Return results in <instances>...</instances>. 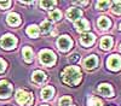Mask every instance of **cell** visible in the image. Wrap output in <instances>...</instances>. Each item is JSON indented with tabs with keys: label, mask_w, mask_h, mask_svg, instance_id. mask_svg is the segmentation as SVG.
<instances>
[{
	"label": "cell",
	"mask_w": 121,
	"mask_h": 106,
	"mask_svg": "<svg viewBox=\"0 0 121 106\" xmlns=\"http://www.w3.org/2000/svg\"><path fill=\"white\" fill-rule=\"evenodd\" d=\"M120 29H121V24H120Z\"/></svg>",
	"instance_id": "obj_32"
},
{
	"label": "cell",
	"mask_w": 121,
	"mask_h": 106,
	"mask_svg": "<svg viewBox=\"0 0 121 106\" xmlns=\"http://www.w3.org/2000/svg\"><path fill=\"white\" fill-rule=\"evenodd\" d=\"M109 6H110V1H98L97 3L98 10H107Z\"/></svg>",
	"instance_id": "obj_25"
},
{
	"label": "cell",
	"mask_w": 121,
	"mask_h": 106,
	"mask_svg": "<svg viewBox=\"0 0 121 106\" xmlns=\"http://www.w3.org/2000/svg\"><path fill=\"white\" fill-rule=\"evenodd\" d=\"M95 40H96V36L93 34H90V33L84 34L81 36V43L84 46H91V45H93Z\"/></svg>",
	"instance_id": "obj_12"
},
{
	"label": "cell",
	"mask_w": 121,
	"mask_h": 106,
	"mask_svg": "<svg viewBox=\"0 0 121 106\" xmlns=\"http://www.w3.org/2000/svg\"><path fill=\"white\" fill-rule=\"evenodd\" d=\"M12 93V86L7 81H0V98H9Z\"/></svg>",
	"instance_id": "obj_7"
},
{
	"label": "cell",
	"mask_w": 121,
	"mask_h": 106,
	"mask_svg": "<svg viewBox=\"0 0 121 106\" xmlns=\"http://www.w3.org/2000/svg\"><path fill=\"white\" fill-rule=\"evenodd\" d=\"M17 43V40L16 37L13 35H10V34H6L1 37V40H0V45H1L3 48H5V50H12V48H15Z\"/></svg>",
	"instance_id": "obj_4"
},
{
	"label": "cell",
	"mask_w": 121,
	"mask_h": 106,
	"mask_svg": "<svg viewBox=\"0 0 121 106\" xmlns=\"http://www.w3.org/2000/svg\"><path fill=\"white\" fill-rule=\"evenodd\" d=\"M7 23L10 24V25H13V27H16V25H18L19 23H21V18H19V16L17 15V13H10L9 16H7Z\"/></svg>",
	"instance_id": "obj_14"
},
{
	"label": "cell",
	"mask_w": 121,
	"mask_h": 106,
	"mask_svg": "<svg viewBox=\"0 0 121 106\" xmlns=\"http://www.w3.org/2000/svg\"><path fill=\"white\" fill-rule=\"evenodd\" d=\"M75 29L76 31H80V33H84L86 30L90 29V23L86 21V19H78L75 22Z\"/></svg>",
	"instance_id": "obj_9"
},
{
	"label": "cell",
	"mask_w": 121,
	"mask_h": 106,
	"mask_svg": "<svg viewBox=\"0 0 121 106\" xmlns=\"http://www.w3.org/2000/svg\"><path fill=\"white\" fill-rule=\"evenodd\" d=\"M84 64L86 66V69H95V67L97 66V64H98V59H97L96 55H90L85 59Z\"/></svg>",
	"instance_id": "obj_10"
},
{
	"label": "cell",
	"mask_w": 121,
	"mask_h": 106,
	"mask_svg": "<svg viewBox=\"0 0 121 106\" xmlns=\"http://www.w3.org/2000/svg\"><path fill=\"white\" fill-rule=\"evenodd\" d=\"M70 104H72V98L69 96H63L59 100V106H70Z\"/></svg>",
	"instance_id": "obj_23"
},
{
	"label": "cell",
	"mask_w": 121,
	"mask_h": 106,
	"mask_svg": "<svg viewBox=\"0 0 121 106\" xmlns=\"http://www.w3.org/2000/svg\"><path fill=\"white\" fill-rule=\"evenodd\" d=\"M40 62H41L44 65H53L56 62V55L52 51H48V50H44L40 52Z\"/></svg>",
	"instance_id": "obj_3"
},
{
	"label": "cell",
	"mask_w": 121,
	"mask_h": 106,
	"mask_svg": "<svg viewBox=\"0 0 121 106\" xmlns=\"http://www.w3.org/2000/svg\"><path fill=\"white\" fill-rule=\"evenodd\" d=\"M107 65L110 70L117 71L121 69V58L119 55H112L109 57V59L107 60Z\"/></svg>",
	"instance_id": "obj_6"
},
{
	"label": "cell",
	"mask_w": 121,
	"mask_h": 106,
	"mask_svg": "<svg viewBox=\"0 0 121 106\" xmlns=\"http://www.w3.org/2000/svg\"><path fill=\"white\" fill-rule=\"evenodd\" d=\"M5 69H6V63L3 59H0V72H3Z\"/></svg>",
	"instance_id": "obj_28"
},
{
	"label": "cell",
	"mask_w": 121,
	"mask_h": 106,
	"mask_svg": "<svg viewBox=\"0 0 121 106\" xmlns=\"http://www.w3.org/2000/svg\"><path fill=\"white\" fill-rule=\"evenodd\" d=\"M50 18L52 19V21H59L60 18H62V13H60L59 10H53L52 12H50Z\"/></svg>",
	"instance_id": "obj_21"
},
{
	"label": "cell",
	"mask_w": 121,
	"mask_h": 106,
	"mask_svg": "<svg viewBox=\"0 0 121 106\" xmlns=\"http://www.w3.org/2000/svg\"><path fill=\"white\" fill-rule=\"evenodd\" d=\"M97 24H98V27H99L100 29L105 30V29H108V28L110 27V24H112V23H110L109 18H107V17H99Z\"/></svg>",
	"instance_id": "obj_17"
},
{
	"label": "cell",
	"mask_w": 121,
	"mask_h": 106,
	"mask_svg": "<svg viewBox=\"0 0 121 106\" xmlns=\"http://www.w3.org/2000/svg\"><path fill=\"white\" fill-rule=\"evenodd\" d=\"M51 29H52V23L50 22V21H44L41 23V25H40V29L39 30H41V33H48V31H51Z\"/></svg>",
	"instance_id": "obj_20"
},
{
	"label": "cell",
	"mask_w": 121,
	"mask_h": 106,
	"mask_svg": "<svg viewBox=\"0 0 121 106\" xmlns=\"http://www.w3.org/2000/svg\"><path fill=\"white\" fill-rule=\"evenodd\" d=\"M11 5V1H0V7L1 8H7Z\"/></svg>",
	"instance_id": "obj_27"
},
{
	"label": "cell",
	"mask_w": 121,
	"mask_h": 106,
	"mask_svg": "<svg viewBox=\"0 0 121 106\" xmlns=\"http://www.w3.org/2000/svg\"><path fill=\"white\" fill-rule=\"evenodd\" d=\"M53 94H55V89L52 88L51 86H47V87H45V88L43 89V92H41V98L44 100H50L53 96Z\"/></svg>",
	"instance_id": "obj_13"
},
{
	"label": "cell",
	"mask_w": 121,
	"mask_h": 106,
	"mask_svg": "<svg viewBox=\"0 0 121 106\" xmlns=\"http://www.w3.org/2000/svg\"><path fill=\"white\" fill-rule=\"evenodd\" d=\"M16 100L19 105H27V106H32L33 102V96L30 93H27L26 90L19 89L16 93Z\"/></svg>",
	"instance_id": "obj_2"
},
{
	"label": "cell",
	"mask_w": 121,
	"mask_h": 106,
	"mask_svg": "<svg viewBox=\"0 0 121 106\" xmlns=\"http://www.w3.org/2000/svg\"><path fill=\"white\" fill-rule=\"evenodd\" d=\"M43 106H47V105H43Z\"/></svg>",
	"instance_id": "obj_33"
},
{
	"label": "cell",
	"mask_w": 121,
	"mask_h": 106,
	"mask_svg": "<svg viewBox=\"0 0 121 106\" xmlns=\"http://www.w3.org/2000/svg\"><path fill=\"white\" fill-rule=\"evenodd\" d=\"M62 79L63 82L69 84V86H75L79 83V81L81 80V72H80V69L76 66H68L65 67V70L62 74Z\"/></svg>",
	"instance_id": "obj_1"
},
{
	"label": "cell",
	"mask_w": 121,
	"mask_h": 106,
	"mask_svg": "<svg viewBox=\"0 0 121 106\" xmlns=\"http://www.w3.org/2000/svg\"><path fill=\"white\" fill-rule=\"evenodd\" d=\"M39 28L36 25H29L27 28V34L30 36V37H36L39 35Z\"/></svg>",
	"instance_id": "obj_19"
},
{
	"label": "cell",
	"mask_w": 121,
	"mask_h": 106,
	"mask_svg": "<svg viewBox=\"0 0 121 106\" xmlns=\"http://www.w3.org/2000/svg\"><path fill=\"white\" fill-rule=\"evenodd\" d=\"M87 104H88V106H102V101L98 98H91Z\"/></svg>",
	"instance_id": "obj_24"
},
{
	"label": "cell",
	"mask_w": 121,
	"mask_h": 106,
	"mask_svg": "<svg viewBox=\"0 0 121 106\" xmlns=\"http://www.w3.org/2000/svg\"><path fill=\"white\" fill-rule=\"evenodd\" d=\"M113 46V39L109 37V36H105L102 39V41H100V47L103 48V50H110Z\"/></svg>",
	"instance_id": "obj_16"
},
{
	"label": "cell",
	"mask_w": 121,
	"mask_h": 106,
	"mask_svg": "<svg viewBox=\"0 0 121 106\" xmlns=\"http://www.w3.org/2000/svg\"><path fill=\"white\" fill-rule=\"evenodd\" d=\"M82 16V12L80 8H76V7H72L68 10L67 12V17L70 19V21H78V19H80V17Z\"/></svg>",
	"instance_id": "obj_8"
},
{
	"label": "cell",
	"mask_w": 121,
	"mask_h": 106,
	"mask_svg": "<svg viewBox=\"0 0 121 106\" xmlns=\"http://www.w3.org/2000/svg\"><path fill=\"white\" fill-rule=\"evenodd\" d=\"M45 79H46L45 72L40 71V70H38V71H35V72L33 74V81L36 82V83H43V82L45 81Z\"/></svg>",
	"instance_id": "obj_15"
},
{
	"label": "cell",
	"mask_w": 121,
	"mask_h": 106,
	"mask_svg": "<svg viewBox=\"0 0 121 106\" xmlns=\"http://www.w3.org/2000/svg\"><path fill=\"white\" fill-rule=\"evenodd\" d=\"M98 92L103 96H113V88L109 84H107V83L100 84L99 88H98Z\"/></svg>",
	"instance_id": "obj_11"
},
{
	"label": "cell",
	"mask_w": 121,
	"mask_h": 106,
	"mask_svg": "<svg viewBox=\"0 0 121 106\" xmlns=\"http://www.w3.org/2000/svg\"><path fill=\"white\" fill-rule=\"evenodd\" d=\"M76 4H79V5H87L88 3L87 1H76Z\"/></svg>",
	"instance_id": "obj_30"
},
{
	"label": "cell",
	"mask_w": 121,
	"mask_h": 106,
	"mask_svg": "<svg viewBox=\"0 0 121 106\" xmlns=\"http://www.w3.org/2000/svg\"><path fill=\"white\" fill-rule=\"evenodd\" d=\"M23 57H24V60L27 63H30L33 60V51L30 47H24L23 48Z\"/></svg>",
	"instance_id": "obj_18"
},
{
	"label": "cell",
	"mask_w": 121,
	"mask_h": 106,
	"mask_svg": "<svg viewBox=\"0 0 121 106\" xmlns=\"http://www.w3.org/2000/svg\"><path fill=\"white\" fill-rule=\"evenodd\" d=\"M72 45H73V41L69 39V36H67V35H63V36H60L59 39H58V41H57V46H58V48L60 51H63V52H65V51H68L70 47H72Z\"/></svg>",
	"instance_id": "obj_5"
},
{
	"label": "cell",
	"mask_w": 121,
	"mask_h": 106,
	"mask_svg": "<svg viewBox=\"0 0 121 106\" xmlns=\"http://www.w3.org/2000/svg\"><path fill=\"white\" fill-rule=\"evenodd\" d=\"M79 59V55L76 54V53H74L73 55H72V58H70V62H76Z\"/></svg>",
	"instance_id": "obj_29"
},
{
	"label": "cell",
	"mask_w": 121,
	"mask_h": 106,
	"mask_svg": "<svg viewBox=\"0 0 121 106\" xmlns=\"http://www.w3.org/2000/svg\"><path fill=\"white\" fill-rule=\"evenodd\" d=\"M120 51H121V46H120Z\"/></svg>",
	"instance_id": "obj_31"
},
{
	"label": "cell",
	"mask_w": 121,
	"mask_h": 106,
	"mask_svg": "<svg viewBox=\"0 0 121 106\" xmlns=\"http://www.w3.org/2000/svg\"><path fill=\"white\" fill-rule=\"evenodd\" d=\"M56 5V1H41L40 3V6H41L43 8H51L52 6Z\"/></svg>",
	"instance_id": "obj_26"
},
{
	"label": "cell",
	"mask_w": 121,
	"mask_h": 106,
	"mask_svg": "<svg viewBox=\"0 0 121 106\" xmlns=\"http://www.w3.org/2000/svg\"><path fill=\"white\" fill-rule=\"evenodd\" d=\"M113 12L116 15H121V0L113 3Z\"/></svg>",
	"instance_id": "obj_22"
}]
</instances>
